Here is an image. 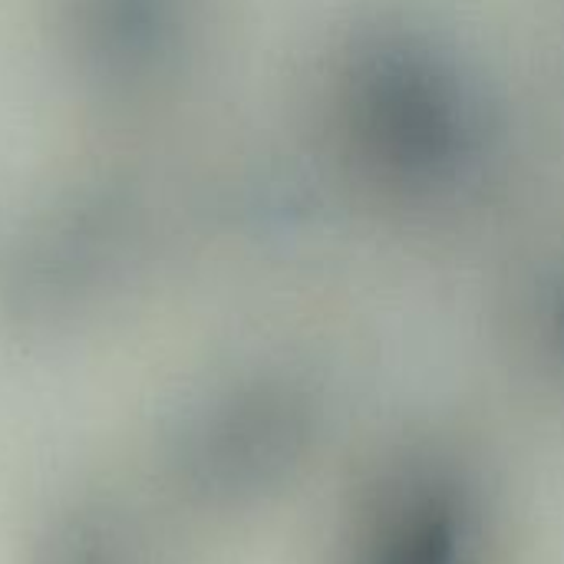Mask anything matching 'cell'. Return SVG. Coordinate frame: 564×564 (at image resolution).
<instances>
[{
  "label": "cell",
  "mask_w": 564,
  "mask_h": 564,
  "mask_svg": "<svg viewBox=\"0 0 564 564\" xmlns=\"http://www.w3.org/2000/svg\"><path fill=\"white\" fill-rule=\"evenodd\" d=\"M330 126L364 178L406 198L463 185L482 149L469 83L446 53L406 30L350 43L330 79Z\"/></svg>",
  "instance_id": "obj_1"
}]
</instances>
